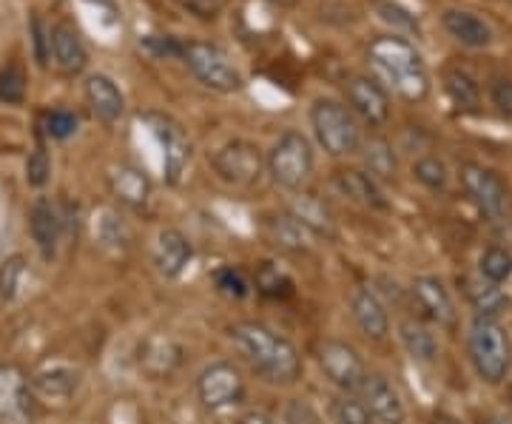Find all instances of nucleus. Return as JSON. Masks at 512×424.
I'll return each instance as SVG.
<instances>
[{
	"instance_id": "1",
	"label": "nucleus",
	"mask_w": 512,
	"mask_h": 424,
	"mask_svg": "<svg viewBox=\"0 0 512 424\" xmlns=\"http://www.w3.org/2000/svg\"><path fill=\"white\" fill-rule=\"evenodd\" d=\"M231 339L251 368L271 385H293L302 376V356L291 339L271 331L262 322H239L231 328Z\"/></svg>"
},
{
	"instance_id": "2",
	"label": "nucleus",
	"mask_w": 512,
	"mask_h": 424,
	"mask_svg": "<svg viewBox=\"0 0 512 424\" xmlns=\"http://www.w3.org/2000/svg\"><path fill=\"white\" fill-rule=\"evenodd\" d=\"M367 57L384 83L404 100L421 103L430 94V74L424 66V57L407 37H376L367 49Z\"/></svg>"
},
{
	"instance_id": "3",
	"label": "nucleus",
	"mask_w": 512,
	"mask_h": 424,
	"mask_svg": "<svg viewBox=\"0 0 512 424\" xmlns=\"http://www.w3.org/2000/svg\"><path fill=\"white\" fill-rule=\"evenodd\" d=\"M467 351L484 385H501L512 370V342L507 328L493 316H476L467 333Z\"/></svg>"
},
{
	"instance_id": "4",
	"label": "nucleus",
	"mask_w": 512,
	"mask_h": 424,
	"mask_svg": "<svg viewBox=\"0 0 512 424\" xmlns=\"http://www.w3.org/2000/svg\"><path fill=\"white\" fill-rule=\"evenodd\" d=\"M311 126L316 143L325 148L330 157H353L362 151L365 134L359 129V120L339 100H330V97L316 100L311 109Z\"/></svg>"
},
{
	"instance_id": "5",
	"label": "nucleus",
	"mask_w": 512,
	"mask_h": 424,
	"mask_svg": "<svg viewBox=\"0 0 512 424\" xmlns=\"http://www.w3.org/2000/svg\"><path fill=\"white\" fill-rule=\"evenodd\" d=\"M185 66L200 80L205 89L220 94H234L245 86L242 72L234 66V60L222 52L217 43L208 40H188L183 46Z\"/></svg>"
},
{
	"instance_id": "6",
	"label": "nucleus",
	"mask_w": 512,
	"mask_h": 424,
	"mask_svg": "<svg viewBox=\"0 0 512 424\" xmlns=\"http://www.w3.org/2000/svg\"><path fill=\"white\" fill-rule=\"evenodd\" d=\"M268 174L276 185H282L285 191H299L311 180L313 174V148L311 140L299 131H285L276 146L271 148L268 160Z\"/></svg>"
},
{
	"instance_id": "7",
	"label": "nucleus",
	"mask_w": 512,
	"mask_h": 424,
	"mask_svg": "<svg viewBox=\"0 0 512 424\" xmlns=\"http://www.w3.org/2000/svg\"><path fill=\"white\" fill-rule=\"evenodd\" d=\"M461 183L470 200L487 220H504L510 214V188L495 174L493 168L478 166V163H464L461 166Z\"/></svg>"
},
{
	"instance_id": "8",
	"label": "nucleus",
	"mask_w": 512,
	"mask_h": 424,
	"mask_svg": "<svg viewBox=\"0 0 512 424\" xmlns=\"http://www.w3.org/2000/svg\"><path fill=\"white\" fill-rule=\"evenodd\" d=\"M319 368L328 376L330 385H336L345 393H359L365 379L370 376L362 362V356L356 353V348H350L348 342H339V339H325L319 345Z\"/></svg>"
},
{
	"instance_id": "9",
	"label": "nucleus",
	"mask_w": 512,
	"mask_h": 424,
	"mask_svg": "<svg viewBox=\"0 0 512 424\" xmlns=\"http://www.w3.org/2000/svg\"><path fill=\"white\" fill-rule=\"evenodd\" d=\"M197 396L205 410H228L245 399V379L237 365L214 362L197 379Z\"/></svg>"
},
{
	"instance_id": "10",
	"label": "nucleus",
	"mask_w": 512,
	"mask_h": 424,
	"mask_svg": "<svg viewBox=\"0 0 512 424\" xmlns=\"http://www.w3.org/2000/svg\"><path fill=\"white\" fill-rule=\"evenodd\" d=\"M262 166H265L262 151L254 143H248V140H231V143L217 148L214 157H211L214 174L228 185L256 183L259 174H262Z\"/></svg>"
},
{
	"instance_id": "11",
	"label": "nucleus",
	"mask_w": 512,
	"mask_h": 424,
	"mask_svg": "<svg viewBox=\"0 0 512 424\" xmlns=\"http://www.w3.org/2000/svg\"><path fill=\"white\" fill-rule=\"evenodd\" d=\"M35 407L32 379L23 373L20 365L3 362L0 365V422L29 424Z\"/></svg>"
},
{
	"instance_id": "12",
	"label": "nucleus",
	"mask_w": 512,
	"mask_h": 424,
	"mask_svg": "<svg viewBox=\"0 0 512 424\" xmlns=\"http://www.w3.org/2000/svg\"><path fill=\"white\" fill-rule=\"evenodd\" d=\"M154 129V137L163 148V171H165V183L177 185L183 180L185 168H188V160H191V143L185 137V131L168 120L163 114H148L146 117Z\"/></svg>"
},
{
	"instance_id": "13",
	"label": "nucleus",
	"mask_w": 512,
	"mask_h": 424,
	"mask_svg": "<svg viewBox=\"0 0 512 424\" xmlns=\"http://www.w3.org/2000/svg\"><path fill=\"white\" fill-rule=\"evenodd\" d=\"M345 97H348L350 111L356 117H362L367 126L379 129L390 120V97L384 92V86L373 77L356 74L345 83Z\"/></svg>"
},
{
	"instance_id": "14",
	"label": "nucleus",
	"mask_w": 512,
	"mask_h": 424,
	"mask_svg": "<svg viewBox=\"0 0 512 424\" xmlns=\"http://www.w3.org/2000/svg\"><path fill=\"white\" fill-rule=\"evenodd\" d=\"M333 185L342 197H348L350 203L362 205V208H373V211H384L387 208V197H384L382 185L376 177H370L365 168H339L333 174Z\"/></svg>"
},
{
	"instance_id": "15",
	"label": "nucleus",
	"mask_w": 512,
	"mask_h": 424,
	"mask_svg": "<svg viewBox=\"0 0 512 424\" xmlns=\"http://www.w3.org/2000/svg\"><path fill=\"white\" fill-rule=\"evenodd\" d=\"M362 402L370 410V416L382 424H402L404 422V402L399 390L393 388L384 376H367L362 385Z\"/></svg>"
},
{
	"instance_id": "16",
	"label": "nucleus",
	"mask_w": 512,
	"mask_h": 424,
	"mask_svg": "<svg viewBox=\"0 0 512 424\" xmlns=\"http://www.w3.org/2000/svg\"><path fill=\"white\" fill-rule=\"evenodd\" d=\"M444 32L453 37L456 43L467 46V49H490L495 40L493 26L484 18H478L476 12L467 9H447L441 15Z\"/></svg>"
},
{
	"instance_id": "17",
	"label": "nucleus",
	"mask_w": 512,
	"mask_h": 424,
	"mask_svg": "<svg viewBox=\"0 0 512 424\" xmlns=\"http://www.w3.org/2000/svg\"><path fill=\"white\" fill-rule=\"evenodd\" d=\"M191 257H194L191 240L185 237L180 228H163V231H160L157 245H154V265H157L160 277H183V271L188 268Z\"/></svg>"
},
{
	"instance_id": "18",
	"label": "nucleus",
	"mask_w": 512,
	"mask_h": 424,
	"mask_svg": "<svg viewBox=\"0 0 512 424\" xmlns=\"http://www.w3.org/2000/svg\"><path fill=\"white\" fill-rule=\"evenodd\" d=\"M413 296H416L421 311L430 316L436 325H444V328H453V325H456V302H453V296L444 288L441 279L419 277L413 282Z\"/></svg>"
},
{
	"instance_id": "19",
	"label": "nucleus",
	"mask_w": 512,
	"mask_h": 424,
	"mask_svg": "<svg viewBox=\"0 0 512 424\" xmlns=\"http://www.w3.org/2000/svg\"><path fill=\"white\" fill-rule=\"evenodd\" d=\"M86 100L100 123H117L126 114V97L109 74H92L86 80Z\"/></svg>"
},
{
	"instance_id": "20",
	"label": "nucleus",
	"mask_w": 512,
	"mask_h": 424,
	"mask_svg": "<svg viewBox=\"0 0 512 424\" xmlns=\"http://www.w3.org/2000/svg\"><path fill=\"white\" fill-rule=\"evenodd\" d=\"M29 231H32V240L40 248V254L52 259L57 254V245H60V234H63L60 211L49 200H37L29 211Z\"/></svg>"
},
{
	"instance_id": "21",
	"label": "nucleus",
	"mask_w": 512,
	"mask_h": 424,
	"mask_svg": "<svg viewBox=\"0 0 512 424\" xmlns=\"http://www.w3.org/2000/svg\"><path fill=\"white\" fill-rule=\"evenodd\" d=\"M111 194L120 200L123 205H131V208H143V205L151 200V180L143 168L137 166H114L109 174Z\"/></svg>"
},
{
	"instance_id": "22",
	"label": "nucleus",
	"mask_w": 512,
	"mask_h": 424,
	"mask_svg": "<svg viewBox=\"0 0 512 424\" xmlns=\"http://www.w3.org/2000/svg\"><path fill=\"white\" fill-rule=\"evenodd\" d=\"M350 308H353V319L356 325L362 328L365 336L370 339H384L390 333V316H387V308L379 296L373 294L370 288H359L353 299H350Z\"/></svg>"
},
{
	"instance_id": "23",
	"label": "nucleus",
	"mask_w": 512,
	"mask_h": 424,
	"mask_svg": "<svg viewBox=\"0 0 512 424\" xmlns=\"http://www.w3.org/2000/svg\"><path fill=\"white\" fill-rule=\"evenodd\" d=\"M52 57L63 74H80L89 66V52H86L80 35L72 26H63V23L52 29Z\"/></svg>"
},
{
	"instance_id": "24",
	"label": "nucleus",
	"mask_w": 512,
	"mask_h": 424,
	"mask_svg": "<svg viewBox=\"0 0 512 424\" xmlns=\"http://www.w3.org/2000/svg\"><path fill=\"white\" fill-rule=\"evenodd\" d=\"M399 336H402L404 351L421 365H433L439 359V339L427 325H421L416 319H404L399 325Z\"/></svg>"
},
{
	"instance_id": "25",
	"label": "nucleus",
	"mask_w": 512,
	"mask_h": 424,
	"mask_svg": "<svg viewBox=\"0 0 512 424\" xmlns=\"http://www.w3.org/2000/svg\"><path fill=\"white\" fill-rule=\"evenodd\" d=\"M362 160H365V171L370 177H376L379 183L384 180H393L396 177V168H399V160H396V151L393 146L384 140V137H367L362 143Z\"/></svg>"
},
{
	"instance_id": "26",
	"label": "nucleus",
	"mask_w": 512,
	"mask_h": 424,
	"mask_svg": "<svg viewBox=\"0 0 512 424\" xmlns=\"http://www.w3.org/2000/svg\"><path fill=\"white\" fill-rule=\"evenodd\" d=\"M444 92L450 97V103L458 111H478L481 109V89H478L476 77L464 69H447L444 72Z\"/></svg>"
},
{
	"instance_id": "27",
	"label": "nucleus",
	"mask_w": 512,
	"mask_h": 424,
	"mask_svg": "<svg viewBox=\"0 0 512 424\" xmlns=\"http://www.w3.org/2000/svg\"><path fill=\"white\" fill-rule=\"evenodd\" d=\"M316 237L308 225L296 220L293 214H285V217H274L271 220V240H274L276 248L282 251H291V254H302L311 248V240Z\"/></svg>"
},
{
	"instance_id": "28",
	"label": "nucleus",
	"mask_w": 512,
	"mask_h": 424,
	"mask_svg": "<svg viewBox=\"0 0 512 424\" xmlns=\"http://www.w3.org/2000/svg\"><path fill=\"white\" fill-rule=\"evenodd\" d=\"M80 385V370L74 368H49L43 370V373H37L35 379H32V390H35L37 396H43V399H69L74 390Z\"/></svg>"
},
{
	"instance_id": "29",
	"label": "nucleus",
	"mask_w": 512,
	"mask_h": 424,
	"mask_svg": "<svg viewBox=\"0 0 512 424\" xmlns=\"http://www.w3.org/2000/svg\"><path fill=\"white\" fill-rule=\"evenodd\" d=\"M183 359V351L171 342V339H148L143 345V356H140V365L154 373V376H163V373H171V370L180 365Z\"/></svg>"
},
{
	"instance_id": "30",
	"label": "nucleus",
	"mask_w": 512,
	"mask_h": 424,
	"mask_svg": "<svg viewBox=\"0 0 512 424\" xmlns=\"http://www.w3.org/2000/svg\"><path fill=\"white\" fill-rule=\"evenodd\" d=\"M464 291H467V299L473 302V308H476L478 316H493L498 319V314L507 308V296L501 294V288L493 285V282H487V279H464Z\"/></svg>"
},
{
	"instance_id": "31",
	"label": "nucleus",
	"mask_w": 512,
	"mask_h": 424,
	"mask_svg": "<svg viewBox=\"0 0 512 424\" xmlns=\"http://www.w3.org/2000/svg\"><path fill=\"white\" fill-rule=\"evenodd\" d=\"M478 274L493 285H504L512 277V254L501 245L484 248V254L478 259Z\"/></svg>"
},
{
	"instance_id": "32",
	"label": "nucleus",
	"mask_w": 512,
	"mask_h": 424,
	"mask_svg": "<svg viewBox=\"0 0 512 424\" xmlns=\"http://www.w3.org/2000/svg\"><path fill=\"white\" fill-rule=\"evenodd\" d=\"M376 15H379L387 26H393V35H421L419 18H416L413 12H407L399 3H393V0H376Z\"/></svg>"
},
{
	"instance_id": "33",
	"label": "nucleus",
	"mask_w": 512,
	"mask_h": 424,
	"mask_svg": "<svg viewBox=\"0 0 512 424\" xmlns=\"http://www.w3.org/2000/svg\"><path fill=\"white\" fill-rule=\"evenodd\" d=\"M291 214L302 225H308L313 234H333V217H330V211L319 200H313V197H302L299 203L293 205Z\"/></svg>"
},
{
	"instance_id": "34",
	"label": "nucleus",
	"mask_w": 512,
	"mask_h": 424,
	"mask_svg": "<svg viewBox=\"0 0 512 424\" xmlns=\"http://www.w3.org/2000/svg\"><path fill=\"white\" fill-rule=\"evenodd\" d=\"M413 177L419 180L427 191H444L450 185V168L444 166V160L427 154V157H419L413 163Z\"/></svg>"
},
{
	"instance_id": "35",
	"label": "nucleus",
	"mask_w": 512,
	"mask_h": 424,
	"mask_svg": "<svg viewBox=\"0 0 512 424\" xmlns=\"http://www.w3.org/2000/svg\"><path fill=\"white\" fill-rule=\"evenodd\" d=\"M23 100H26V72L18 60H12L0 69V103L20 106Z\"/></svg>"
},
{
	"instance_id": "36",
	"label": "nucleus",
	"mask_w": 512,
	"mask_h": 424,
	"mask_svg": "<svg viewBox=\"0 0 512 424\" xmlns=\"http://www.w3.org/2000/svg\"><path fill=\"white\" fill-rule=\"evenodd\" d=\"M256 288L265 296H274V299H285L293 294V282L279 268L274 265H262L259 274H256Z\"/></svg>"
},
{
	"instance_id": "37",
	"label": "nucleus",
	"mask_w": 512,
	"mask_h": 424,
	"mask_svg": "<svg viewBox=\"0 0 512 424\" xmlns=\"http://www.w3.org/2000/svg\"><path fill=\"white\" fill-rule=\"evenodd\" d=\"M26 265H23V257H9L3 265H0V299L9 302L15 299L20 288V277H23Z\"/></svg>"
},
{
	"instance_id": "38",
	"label": "nucleus",
	"mask_w": 512,
	"mask_h": 424,
	"mask_svg": "<svg viewBox=\"0 0 512 424\" xmlns=\"http://www.w3.org/2000/svg\"><path fill=\"white\" fill-rule=\"evenodd\" d=\"M46 126V134L55 137V140H69L74 131H77V114H72L69 109H55L46 114L43 120Z\"/></svg>"
},
{
	"instance_id": "39",
	"label": "nucleus",
	"mask_w": 512,
	"mask_h": 424,
	"mask_svg": "<svg viewBox=\"0 0 512 424\" xmlns=\"http://www.w3.org/2000/svg\"><path fill=\"white\" fill-rule=\"evenodd\" d=\"M214 282H217V288H220L222 294L231 296V299H242V296L248 294V279L245 274L234 268V265H228V268H220L217 274H214Z\"/></svg>"
},
{
	"instance_id": "40",
	"label": "nucleus",
	"mask_w": 512,
	"mask_h": 424,
	"mask_svg": "<svg viewBox=\"0 0 512 424\" xmlns=\"http://www.w3.org/2000/svg\"><path fill=\"white\" fill-rule=\"evenodd\" d=\"M336 422L339 424H373V416L365 407L362 399H353V396H345L336 402Z\"/></svg>"
},
{
	"instance_id": "41",
	"label": "nucleus",
	"mask_w": 512,
	"mask_h": 424,
	"mask_svg": "<svg viewBox=\"0 0 512 424\" xmlns=\"http://www.w3.org/2000/svg\"><path fill=\"white\" fill-rule=\"evenodd\" d=\"M49 174H52L49 154L37 146L35 151L29 154V160H26V180H29V185H32V188H43V185L49 183Z\"/></svg>"
},
{
	"instance_id": "42",
	"label": "nucleus",
	"mask_w": 512,
	"mask_h": 424,
	"mask_svg": "<svg viewBox=\"0 0 512 424\" xmlns=\"http://www.w3.org/2000/svg\"><path fill=\"white\" fill-rule=\"evenodd\" d=\"M143 46H146L148 52L154 57H183V46L177 37H160V35H151L143 40Z\"/></svg>"
},
{
	"instance_id": "43",
	"label": "nucleus",
	"mask_w": 512,
	"mask_h": 424,
	"mask_svg": "<svg viewBox=\"0 0 512 424\" xmlns=\"http://www.w3.org/2000/svg\"><path fill=\"white\" fill-rule=\"evenodd\" d=\"M32 37H35V55L37 63L40 66H46L49 63V57H52V29H46L40 20H32Z\"/></svg>"
},
{
	"instance_id": "44",
	"label": "nucleus",
	"mask_w": 512,
	"mask_h": 424,
	"mask_svg": "<svg viewBox=\"0 0 512 424\" xmlns=\"http://www.w3.org/2000/svg\"><path fill=\"white\" fill-rule=\"evenodd\" d=\"M183 3L185 9H191L202 20H214L222 9V0H183Z\"/></svg>"
},
{
	"instance_id": "45",
	"label": "nucleus",
	"mask_w": 512,
	"mask_h": 424,
	"mask_svg": "<svg viewBox=\"0 0 512 424\" xmlns=\"http://www.w3.org/2000/svg\"><path fill=\"white\" fill-rule=\"evenodd\" d=\"M493 103L504 114H512V83L510 80H495L493 83Z\"/></svg>"
},
{
	"instance_id": "46",
	"label": "nucleus",
	"mask_w": 512,
	"mask_h": 424,
	"mask_svg": "<svg viewBox=\"0 0 512 424\" xmlns=\"http://www.w3.org/2000/svg\"><path fill=\"white\" fill-rule=\"evenodd\" d=\"M237 424H279L274 416H268V413H262V410H251V413H245V416H239Z\"/></svg>"
},
{
	"instance_id": "47",
	"label": "nucleus",
	"mask_w": 512,
	"mask_h": 424,
	"mask_svg": "<svg viewBox=\"0 0 512 424\" xmlns=\"http://www.w3.org/2000/svg\"><path fill=\"white\" fill-rule=\"evenodd\" d=\"M433 424H464V422L456 419V416H450V413H436V416H433Z\"/></svg>"
},
{
	"instance_id": "48",
	"label": "nucleus",
	"mask_w": 512,
	"mask_h": 424,
	"mask_svg": "<svg viewBox=\"0 0 512 424\" xmlns=\"http://www.w3.org/2000/svg\"><path fill=\"white\" fill-rule=\"evenodd\" d=\"M271 3H274V6H282V9H291L299 0H271Z\"/></svg>"
},
{
	"instance_id": "49",
	"label": "nucleus",
	"mask_w": 512,
	"mask_h": 424,
	"mask_svg": "<svg viewBox=\"0 0 512 424\" xmlns=\"http://www.w3.org/2000/svg\"><path fill=\"white\" fill-rule=\"evenodd\" d=\"M487 424H512V419H507V416H495V419H490Z\"/></svg>"
}]
</instances>
